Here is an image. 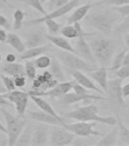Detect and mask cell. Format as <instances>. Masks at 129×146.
<instances>
[{
    "mask_svg": "<svg viewBox=\"0 0 129 146\" xmlns=\"http://www.w3.org/2000/svg\"><path fill=\"white\" fill-rule=\"evenodd\" d=\"M64 115L67 118L76 121L96 122L110 126L116 125L118 122L117 118L114 116H104L100 115L97 106L93 103L79 106L71 111L65 113Z\"/></svg>",
    "mask_w": 129,
    "mask_h": 146,
    "instance_id": "cell-1",
    "label": "cell"
},
{
    "mask_svg": "<svg viewBox=\"0 0 129 146\" xmlns=\"http://www.w3.org/2000/svg\"><path fill=\"white\" fill-rule=\"evenodd\" d=\"M93 54L102 66H109L112 62L116 49V41L107 37L96 38L90 43Z\"/></svg>",
    "mask_w": 129,
    "mask_h": 146,
    "instance_id": "cell-2",
    "label": "cell"
},
{
    "mask_svg": "<svg viewBox=\"0 0 129 146\" xmlns=\"http://www.w3.org/2000/svg\"><path fill=\"white\" fill-rule=\"evenodd\" d=\"M117 20L118 16L109 11L87 14L84 18V22L87 25L93 27L106 36L111 35Z\"/></svg>",
    "mask_w": 129,
    "mask_h": 146,
    "instance_id": "cell-3",
    "label": "cell"
},
{
    "mask_svg": "<svg viewBox=\"0 0 129 146\" xmlns=\"http://www.w3.org/2000/svg\"><path fill=\"white\" fill-rule=\"evenodd\" d=\"M0 112L2 113L6 124V135H8L7 145L9 146L15 145L18 137L27 125V122L22 117L14 116L2 107L0 108Z\"/></svg>",
    "mask_w": 129,
    "mask_h": 146,
    "instance_id": "cell-4",
    "label": "cell"
},
{
    "mask_svg": "<svg viewBox=\"0 0 129 146\" xmlns=\"http://www.w3.org/2000/svg\"><path fill=\"white\" fill-rule=\"evenodd\" d=\"M58 57L68 70H79L84 72H91L98 68L97 64L91 63L73 52L62 50L58 52Z\"/></svg>",
    "mask_w": 129,
    "mask_h": 146,
    "instance_id": "cell-5",
    "label": "cell"
},
{
    "mask_svg": "<svg viewBox=\"0 0 129 146\" xmlns=\"http://www.w3.org/2000/svg\"><path fill=\"white\" fill-rule=\"evenodd\" d=\"M74 25L79 32V36L77 37V40L75 46V49L77 52V54L84 59H85L86 61L89 62L91 63L96 64L97 60H96L95 57L93 54L91 45L85 40V36H91L93 34L87 33V32L84 31L81 25L79 22L75 23Z\"/></svg>",
    "mask_w": 129,
    "mask_h": 146,
    "instance_id": "cell-6",
    "label": "cell"
},
{
    "mask_svg": "<svg viewBox=\"0 0 129 146\" xmlns=\"http://www.w3.org/2000/svg\"><path fill=\"white\" fill-rule=\"evenodd\" d=\"M80 4V0H70L68 4L59 7L57 9L52 10L51 12L47 13L46 15H43V17L38 18H34L31 20L27 21L24 22V25L26 27H31V26H36V25H41L45 22V21L48 19H56L60 17H62L63 15L68 13L69 11L73 10L75 8H77Z\"/></svg>",
    "mask_w": 129,
    "mask_h": 146,
    "instance_id": "cell-7",
    "label": "cell"
},
{
    "mask_svg": "<svg viewBox=\"0 0 129 146\" xmlns=\"http://www.w3.org/2000/svg\"><path fill=\"white\" fill-rule=\"evenodd\" d=\"M97 124V123L96 122L77 121V123H65L63 127L72 132L75 135L80 137L103 136L104 134L94 129V127Z\"/></svg>",
    "mask_w": 129,
    "mask_h": 146,
    "instance_id": "cell-8",
    "label": "cell"
},
{
    "mask_svg": "<svg viewBox=\"0 0 129 146\" xmlns=\"http://www.w3.org/2000/svg\"><path fill=\"white\" fill-rule=\"evenodd\" d=\"M3 98L11 104L15 105V109L18 113V116L20 117L24 116L25 112L28 106L30 94L28 92L21 91H7L6 93L2 94Z\"/></svg>",
    "mask_w": 129,
    "mask_h": 146,
    "instance_id": "cell-9",
    "label": "cell"
},
{
    "mask_svg": "<svg viewBox=\"0 0 129 146\" xmlns=\"http://www.w3.org/2000/svg\"><path fill=\"white\" fill-rule=\"evenodd\" d=\"M75 80L72 81H66L63 82H59L58 84L50 89H48L46 91H36V90H31L30 91V96H40V97H50L51 98H60L63 97L65 94L68 93L71 90H72Z\"/></svg>",
    "mask_w": 129,
    "mask_h": 146,
    "instance_id": "cell-10",
    "label": "cell"
},
{
    "mask_svg": "<svg viewBox=\"0 0 129 146\" xmlns=\"http://www.w3.org/2000/svg\"><path fill=\"white\" fill-rule=\"evenodd\" d=\"M74 139L75 134L60 126V128H56L52 130L49 144L52 146H65L72 143Z\"/></svg>",
    "mask_w": 129,
    "mask_h": 146,
    "instance_id": "cell-11",
    "label": "cell"
},
{
    "mask_svg": "<svg viewBox=\"0 0 129 146\" xmlns=\"http://www.w3.org/2000/svg\"><path fill=\"white\" fill-rule=\"evenodd\" d=\"M107 98L103 96L99 95H94L92 94H89L87 95H81V94H78L75 93V91L72 93L68 92L66 94L62 97L59 99V102L61 103V104L68 105L74 104L76 103L79 102H86V104H89L93 103L94 100H107Z\"/></svg>",
    "mask_w": 129,
    "mask_h": 146,
    "instance_id": "cell-12",
    "label": "cell"
},
{
    "mask_svg": "<svg viewBox=\"0 0 129 146\" xmlns=\"http://www.w3.org/2000/svg\"><path fill=\"white\" fill-rule=\"evenodd\" d=\"M122 82L123 79L118 77L109 80L107 92L111 100L119 106L125 104V98L122 94Z\"/></svg>",
    "mask_w": 129,
    "mask_h": 146,
    "instance_id": "cell-13",
    "label": "cell"
},
{
    "mask_svg": "<svg viewBox=\"0 0 129 146\" xmlns=\"http://www.w3.org/2000/svg\"><path fill=\"white\" fill-rule=\"evenodd\" d=\"M49 141L50 138L48 125L45 123H40L34 129L30 145L44 146L47 145Z\"/></svg>",
    "mask_w": 129,
    "mask_h": 146,
    "instance_id": "cell-14",
    "label": "cell"
},
{
    "mask_svg": "<svg viewBox=\"0 0 129 146\" xmlns=\"http://www.w3.org/2000/svg\"><path fill=\"white\" fill-rule=\"evenodd\" d=\"M28 113L32 120L39 123H45L47 125H56V126H62L63 127L66 123H63L57 119L56 117L52 116L51 114L46 113L43 110L39 111H29Z\"/></svg>",
    "mask_w": 129,
    "mask_h": 146,
    "instance_id": "cell-15",
    "label": "cell"
},
{
    "mask_svg": "<svg viewBox=\"0 0 129 146\" xmlns=\"http://www.w3.org/2000/svg\"><path fill=\"white\" fill-rule=\"evenodd\" d=\"M69 74L73 77L75 82L78 84H81L84 88L89 89L90 91H95L99 94H103L104 91H103L102 89L98 88L97 85H96L95 83H93L92 80H91L85 74L84 72L79 70H68Z\"/></svg>",
    "mask_w": 129,
    "mask_h": 146,
    "instance_id": "cell-16",
    "label": "cell"
},
{
    "mask_svg": "<svg viewBox=\"0 0 129 146\" xmlns=\"http://www.w3.org/2000/svg\"><path fill=\"white\" fill-rule=\"evenodd\" d=\"M89 75L92 78L97 82V84H99V86L102 88L103 91H104L105 93L107 92L108 88V74H107V68L105 66L98 67L94 71H92L89 72Z\"/></svg>",
    "mask_w": 129,
    "mask_h": 146,
    "instance_id": "cell-17",
    "label": "cell"
},
{
    "mask_svg": "<svg viewBox=\"0 0 129 146\" xmlns=\"http://www.w3.org/2000/svg\"><path fill=\"white\" fill-rule=\"evenodd\" d=\"M46 39L49 42L56 46V47L59 48L60 50L77 54V52H76L75 47H73L70 42L65 36H58V35H50L49 34H46Z\"/></svg>",
    "mask_w": 129,
    "mask_h": 146,
    "instance_id": "cell-18",
    "label": "cell"
},
{
    "mask_svg": "<svg viewBox=\"0 0 129 146\" xmlns=\"http://www.w3.org/2000/svg\"><path fill=\"white\" fill-rule=\"evenodd\" d=\"M95 5L87 3L84 5L76 8L72 13L67 18V23L68 25H74L75 23L79 22L80 21L84 19V18L87 15L89 11L91 10Z\"/></svg>",
    "mask_w": 129,
    "mask_h": 146,
    "instance_id": "cell-19",
    "label": "cell"
},
{
    "mask_svg": "<svg viewBox=\"0 0 129 146\" xmlns=\"http://www.w3.org/2000/svg\"><path fill=\"white\" fill-rule=\"evenodd\" d=\"M46 34L42 31H33L30 33L25 40V46L27 48L37 47L46 44Z\"/></svg>",
    "mask_w": 129,
    "mask_h": 146,
    "instance_id": "cell-20",
    "label": "cell"
},
{
    "mask_svg": "<svg viewBox=\"0 0 129 146\" xmlns=\"http://www.w3.org/2000/svg\"><path fill=\"white\" fill-rule=\"evenodd\" d=\"M2 71L4 74H6L11 77H17V76H25V66L22 64L18 62H6L3 65Z\"/></svg>",
    "mask_w": 129,
    "mask_h": 146,
    "instance_id": "cell-21",
    "label": "cell"
},
{
    "mask_svg": "<svg viewBox=\"0 0 129 146\" xmlns=\"http://www.w3.org/2000/svg\"><path fill=\"white\" fill-rule=\"evenodd\" d=\"M50 45L45 44L40 46L33 48H27L24 52H23L19 57V59L21 60H30L32 59H36V57L43 55L50 50Z\"/></svg>",
    "mask_w": 129,
    "mask_h": 146,
    "instance_id": "cell-22",
    "label": "cell"
},
{
    "mask_svg": "<svg viewBox=\"0 0 129 146\" xmlns=\"http://www.w3.org/2000/svg\"><path fill=\"white\" fill-rule=\"evenodd\" d=\"M30 98L34 101V104H35L41 110H43V111L46 112V113H48L51 114L52 116L56 117L57 119H59V120L62 121V122L65 123V122L63 120V119L62 118V116L57 114V113L56 112L54 108H53L46 100H44L43 98V97L30 95Z\"/></svg>",
    "mask_w": 129,
    "mask_h": 146,
    "instance_id": "cell-23",
    "label": "cell"
},
{
    "mask_svg": "<svg viewBox=\"0 0 129 146\" xmlns=\"http://www.w3.org/2000/svg\"><path fill=\"white\" fill-rule=\"evenodd\" d=\"M118 140V125L116 124V125H114L110 132L103 135L102 139L97 143V145L114 146L117 145Z\"/></svg>",
    "mask_w": 129,
    "mask_h": 146,
    "instance_id": "cell-24",
    "label": "cell"
},
{
    "mask_svg": "<svg viewBox=\"0 0 129 146\" xmlns=\"http://www.w3.org/2000/svg\"><path fill=\"white\" fill-rule=\"evenodd\" d=\"M50 73L52 74V77L56 79L59 82H63L67 81V78L62 68L61 63L59 59L53 58L52 59V62L50 66Z\"/></svg>",
    "mask_w": 129,
    "mask_h": 146,
    "instance_id": "cell-25",
    "label": "cell"
},
{
    "mask_svg": "<svg viewBox=\"0 0 129 146\" xmlns=\"http://www.w3.org/2000/svg\"><path fill=\"white\" fill-rule=\"evenodd\" d=\"M5 43L9 44L13 48L14 50L17 51L19 53H22L26 50V46H25L24 42L21 40L20 36L18 34L15 33H9L8 34V37Z\"/></svg>",
    "mask_w": 129,
    "mask_h": 146,
    "instance_id": "cell-26",
    "label": "cell"
},
{
    "mask_svg": "<svg viewBox=\"0 0 129 146\" xmlns=\"http://www.w3.org/2000/svg\"><path fill=\"white\" fill-rule=\"evenodd\" d=\"M34 129L31 125H27L24 127L22 132L21 133L20 136L18 137L16 141L15 145L17 146H29L31 145L32 136H33Z\"/></svg>",
    "mask_w": 129,
    "mask_h": 146,
    "instance_id": "cell-27",
    "label": "cell"
},
{
    "mask_svg": "<svg viewBox=\"0 0 129 146\" xmlns=\"http://www.w3.org/2000/svg\"><path fill=\"white\" fill-rule=\"evenodd\" d=\"M117 125L118 127V139L122 142L129 145V127L117 116Z\"/></svg>",
    "mask_w": 129,
    "mask_h": 146,
    "instance_id": "cell-28",
    "label": "cell"
},
{
    "mask_svg": "<svg viewBox=\"0 0 129 146\" xmlns=\"http://www.w3.org/2000/svg\"><path fill=\"white\" fill-rule=\"evenodd\" d=\"M127 52V49L125 48L124 50H121L120 52H118L115 56H113L110 66L108 69L110 71H116L119 69L122 66H123L124 59H125V56Z\"/></svg>",
    "mask_w": 129,
    "mask_h": 146,
    "instance_id": "cell-29",
    "label": "cell"
},
{
    "mask_svg": "<svg viewBox=\"0 0 129 146\" xmlns=\"http://www.w3.org/2000/svg\"><path fill=\"white\" fill-rule=\"evenodd\" d=\"M60 34L67 39H75L79 36V32L75 25H68L62 27Z\"/></svg>",
    "mask_w": 129,
    "mask_h": 146,
    "instance_id": "cell-30",
    "label": "cell"
},
{
    "mask_svg": "<svg viewBox=\"0 0 129 146\" xmlns=\"http://www.w3.org/2000/svg\"><path fill=\"white\" fill-rule=\"evenodd\" d=\"M44 24L47 27L48 34L50 35H58L62 27V25L57 22L55 19H48L45 21Z\"/></svg>",
    "mask_w": 129,
    "mask_h": 146,
    "instance_id": "cell-31",
    "label": "cell"
},
{
    "mask_svg": "<svg viewBox=\"0 0 129 146\" xmlns=\"http://www.w3.org/2000/svg\"><path fill=\"white\" fill-rule=\"evenodd\" d=\"M25 17V13L21 9H16L13 14V29L15 31H19L21 29L24 25V18Z\"/></svg>",
    "mask_w": 129,
    "mask_h": 146,
    "instance_id": "cell-32",
    "label": "cell"
},
{
    "mask_svg": "<svg viewBox=\"0 0 129 146\" xmlns=\"http://www.w3.org/2000/svg\"><path fill=\"white\" fill-rule=\"evenodd\" d=\"M34 62L36 68L45 69L46 68H50L51 62H52V59L46 55H41L34 59Z\"/></svg>",
    "mask_w": 129,
    "mask_h": 146,
    "instance_id": "cell-33",
    "label": "cell"
},
{
    "mask_svg": "<svg viewBox=\"0 0 129 146\" xmlns=\"http://www.w3.org/2000/svg\"><path fill=\"white\" fill-rule=\"evenodd\" d=\"M23 1L24 2L26 5L31 7L36 11L42 14L43 15H46L47 14V11L44 9L43 4L41 2L40 0H23Z\"/></svg>",
    "mask_w": 129,
    "mask_h": 146,
    "instance_id": "cell-34",
    "label": "cell"
},
{
    "mask_svg": "<svg viewBox=\"0 0 129 146\" xmlns=\"http://www.w3.org/2000/svg\"><path fill=\"white\" fill-rule=\"evenodd\" d=\"M25 72L28 78L34 80L36 78V67L34 64V61L26 60L25 62Z\"/></svg>",
    "mask_w": 129,
    "mask_h": 146,
    "instance_id": "cell-35",
    "label": "cell"
},
{
    "mask_svg": "<svg viewBox=\"0 0 129 146\" xmlns=\"http://www.w3.org/2000/svg\"><path fill=\"white\" fill-rule=\"evenodd\" d=\"M1 79H2V83L4 84L7 91H11L15 90L16 86L15 84L14 78H11V76H9V75H1Z\"/></svg>",
    "mask_w": 129,
    "mask_h": 146,
    "instance_id": "cell-36",
    "label": "cell"
},
{
    "mask_svg": "<svg viewBox=\"0 0 129 146\" xmlns=\"http://www.w3.org/2000/svg\"><path fill=\"white\" fill-rule=\"evenodd\" d=\"M117 34H127L129 32V15L125 17V19L116 27Z\"/></svg>",
    "mask_w": 129,
    "mask_h": 146,
    "instance_id": "cell-37",
    "label": "cell"
},
{
    "mask_svg": "<svg viewBox=\"0 0 129 146\" xmlns=\"http://www.w3.org/2000/svg\"><path fill=\"white\" fill-rule=\"evenodd\" d=\"M129 3V0H101L100 2L94 4L95 5H107L110 6H120L122 5Z\"/></svg>",
    "mask_w": 129,
    "mask_h": 146,
    "instance_id": "cell-38",
    "label": "cell"
},
{
    "mask_svg": "<svg viewBox=\"0 0 129 146\" xmlns=\"http://www.w3.org/2000/svg\"><path fill=\"white\" fill-rule=\"evenodd\" d=\"M112 9L122 17H127L129 15V3L120 6H113Z\"/></svg>",
    "mask_w": 129,
    "mask_h": 146,
    "instance_id": "cell-39",
    "label": "cell"
},
{
    "mask_svg": "<svg viewBox=\"0 0 129 146\" xmlns=\"http://www.w3.org/2000/svg\"><path fill=\"white\" fill-rule=\"evenodd\" d=\"M116 75L122 79L129 78V66H123L116 71Z\"/></svg>",
    "mask_w": 129,
    "mask_h": 146,
    "instance_id": "cell-40",
    "label": "cell"
},
{
    "mask_svg": "<svg viewBox=\"0 0 129 146\" xmlns=\"http://www.w3.org/2000/svg\"><path fill=\"white\" fill-rule=\"evenodd\" d=\"M72 90L75 91V93L78 94H81V95H87V94H91V91H90L89 89L84 88V86H82L81 84H78L76 82H75Z\"/></svg>",
    "mask_w": 129,
    "mask_h": 146,
    "instance_id": "cell-41",
    "label": "cell"
},
{
    "mask_svg": "<svg viewBox=\"0 0 129 146\" xmlns=\"http://www.w3.org/2000/svg\"><path fill=\"white\" fill-rule=\"evenodd\" d=\"M70 0H55L54 2H52V4L49 5V9L50 10H54V9L59 8V7L65 5L66 4H68Z\"/></svg>",
    "mask_w": 129,
    "mask_h": 146,
    "instance_id": "cell-42",
    "label": "cell"
},
{
    "mask_svg": "<svg viewBox=\"0 0 129 146\" xmlns=\"http://www.w3.org/2000/svg\"><path fill=\"white\" fill-rule=\"evenodd\" d=\"M0 27H2L5 30H9L11 28V24L6 17L0 14Z\"/></svg>",
    "mask_w": 129,
    "mask_h": 146,
    "instance_id": "cell-43",
    "label": "cell"
},
{
    "mask_svg": "<svg viewBox=\"0 0 129 146\" xmlns=\"http://www.w3.org/2000/svg\"><path fill=\"white\" fill-rule=\"evenodd\" d=\"M15 84L16 88H23L26 84V78L25 76H17L14 78Z\"/></svg>",
    "mask_w": 129,
    "mask_h": 146,
    "instance_id": "cell-44",
    "label": "cell"
},
{
    "mask_svg": "<svg viewBox=\"0 0 129 146\" xmlns=\"http://www.w3.org/2000/svg\"><path fill=\"white\" fill-rule=\"evenodd\" d=\"M122 94L125 99L129 98V82L122 85Z\"/></svg>",
    "mask_w": 129,
    "mask_h": 146,
    "instance_id": "cell-45",
    "label": "cell"
},
{
    "mask_svg": "<svg viewBox=\"0 0 129 146\" xmlns=\"http://www.w3.org/2000/svg\"><path fill=\"white\" fill-rule=\"evenodd\" d=\"M7 37H8V34L5 31V29H0V42L1 43H5L6 42Z\"/></svg>",
    "mask_w": 129,
    "mask_h": 146,
    "instance_id": "cell-46",
    "label": "cell"
},
{
    "mask_svg": "<svg viewBox=\"0 0 129 146\" xmlns=\"http://www.w3.org/2000/svg\"><path fill=\"white\" fill-rule=\"evenodd\" d=\"M16 56L13 53H8L6 55V56H5V61L6 62H15L16 61Z\"/></svg>",
    "mask_w": 129,
    "mask_h": 146,
    "instance_id": "cell-47",
    "label": "cell"
},
{
    "mask_svg": "<svg viewBox=\"0 0 129 146\" xmlns=\"http://www.w3.org/2000/svg\"><path fill=\"white\" fill-rule=\"evenodd\" d=\"M0 106H11L9 100H7L5 98H3L2 94H0Z\"/></svg>",
    "mask_w": 129,
    "mask_h": 146,
    "instance_id": "cell-48",
    "label": "cell"
},
{
    "mask_svg": "<svg viewBox=\"0 0 129 146\" xmlns=\"http://www.w3.org/2000/svg\"><path fill=\"white\" fill-rule=\"evenodd\" d=\"M123 66H129V52H127V53L125 55Z\"/></svg>",
    "mask_w": 129,
    "mask_h": 146,
    "instance_id": "cell-49",
    "label": "cell"
},
{
    "mask_svg": "<svg viewBox=\"0 0 129 146\" xmlns=\"http://www.w3.org/2000/svg\"><path fill=\"white\" fill-rule=\"evenodd\" d=\"M6 92H7V90L5 89V88L4 84H2L0 83V94H2L6 93Z\"/></svg>",
    "mask_w": 129,
    "mask_h": 146,
    "instance_id": "cell-50",
    "label": "cell"
},
{
    "mask_svg": "<svg viewBox=\"0 0 129 146\" xmlns=\"http://www.w3.org/2000/svg\"><path fill=\"white\" fill-rule=\"evenodd\" d=\"M0 132H2V133H4V134H7L6 127H5L4 125H2L1 123H0Z\"/></svg>",
    "mask_w": 129,
    "mask_h": 146,
    "instance_id": "cell-51",
    "label": "cell"
},
{
    "mask_svg": "<svg viewBox=\"0 0 129 146\" xmlns=\"http://www.w3.org/2000/svg\"><path fill=\"white\" fill-rule=\"evenodd\" d=\"M124 40H125V43H126V45H127L128 46H129V32L127 33V34H125Z\"/></svg>",
    "mask_w": 129,
    "mask_h": 146,
    "instance_id": "cell-52",
    "label": "cell"
},
{
    "mask_svg": "<svg viewBox=\"0 0 129 146\" xmlns=\"http://www.w3.org/2000/svg\"><path fill=\"white\" fill-rule=\"evenodd\" d=\"M6 5H8V4H7V3H5V2H3L2 0H0V10H1L2 9H3V8H5Z\"/></svg>",
    "mask_w": 129,
    "mask_h": 146,
    "instance_id": "cell-53",
    "label": "cell"
},
{
    "mask_svg": "<svg viewBox=\"0 0 129 146\" xmlns=\"http://www.w3.org/2000/svg\"><path fill=\"white\" fill-rule=\"evenodd\" d=\"M125 123L129 127V115H126V116H125Z\"/></svg>",
    "mask_w": 129,
    "mask_h": 146,
    "instance_id": "cell-54",
    "label": "cell"
},
{
    "mask_svg": "<svg viewBox=\"0 0 129 146\" xmlns=\"http://www.w3.org/2000/svg\"><path fill=\"white\" fill-rule=\"evenodd\" d=\"M41 1V2H42V3H43V4H44V3H45L46 2V1H47V0H40Z\"/></svg>",
    "mask_w": 129,
    "mask_h": 146,
    "instance_id": "cell-55",
    "label": "cell"
},
{
    "mask_svg": "<svg viewBox=\"0 0 129 146\" xmlns=\"http://www.w3.org/2000/svg\"><path fill=\"white\" fill-rule=\"evenodd\" d=\"M54 1H55V0H50V2H49V5H50V4H52V2H54Z\"/></svg>",
    "mask_w": 129,
    "mask_h": 146,
    "instance_id": "cell-56",
    "label": "cell"
},
{
    "mask_svg": "<svg viewBox=\"0 0 129 146\" xmlns=\"http://www.w3.org/2000/svg\"><path fill=\"white\" fill-rule=\"evenodd\" d=\"M2 1H3V2H5V3H7V4H8V5H9V2H8V0H2Z\"/></svg>",
    "mask_w": 129,
    "mask_h": 146,
    "instance_id": "cell-57",
    "label": "cell"
},
{
    "mask_svg": "<svg viewBox=\"0 0 129 146\" xmlns=\"http://www.w3.org/2000/svg\"><path fill=\"white\" fill-rule=\"evenodd\" d=\"M1 61H2V55L0 53V62H1Z\"/></svg>",
    "mask_w": 129,
    "mask_h": 146,
    "instance_id": "cell-58",
    "label": "cell"
},
{
    "mask_svg": "<svg viewBox=\"0 0 129 146\" xmlns=\"http://www.w3.org/2000/svg\"><path fill=\"white\" fill-rule=\"evenodd\" d=\"M128 104H129V98H128Z\"/></svg>",
    "mask_w": 129,
    "mask_h": 146,
    "instance_id": "cell-59",
    "label": "cell"
}]
</instances>
